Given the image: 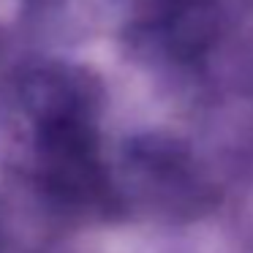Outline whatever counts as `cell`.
<instances>
[{
	"mask_svg": "<svg viewBox=\"0 0 253 253\" xmlns=\"http://www.w3.org/2000/svg\"><path fill=\"white\" fill-rule=\"evenodd\" d=\"M128 166L153 185V193L177 218H199L218 204V191L196 180L191 169V153L171 136H136L126 147Z\"/></svg>",
	"mask_w": 253,
	"mask_h": 253,
	"instance_id": "6da1fadb",
	"label": "cell"
},
{
	"mask_svg": "<svg viewBox=\"0 0 253 253\" xmlns=\"http://www.w3.org/2000/svg\"><path fill=\"white\" fill-rule=\"evenodd\" d=\"M19 98L39 123L60 117L90 120L101 104V82L87 68L46 63L19 79Z\"/></svg>",
	"mask_w": 253,
	"mask_h": 253,
	"instance_id": "7a4b0ae2",
	"label": "cell"
},
{
	"mask_svg": "<svg viewBox=\"0 0 253 253\" xmlns=\"http://www.w3.org/2000/svg\"><path fill=\"white\" fill-rule=\"evenodd\" d=\"M158 30H164L171 57L185 63L207 52V46L218 33V19H215L210 0H185L158 25Z\"/></svg>",
	"mask_w": 253,
	"mask_h": 253,
	"instance_id": "3957f363",
	"label": "cell"
}]
</instances>
